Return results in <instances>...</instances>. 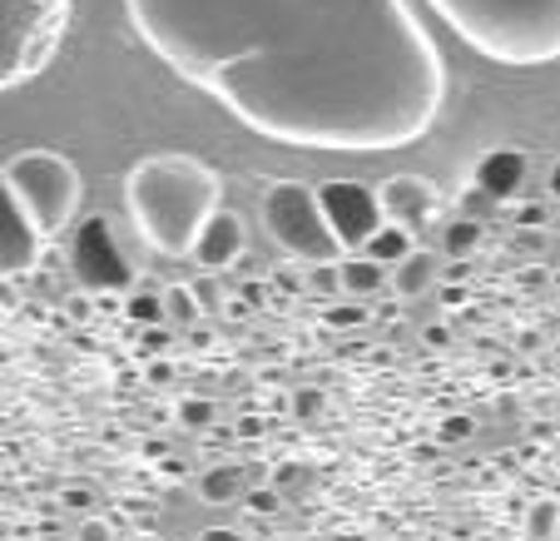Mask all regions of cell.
Masks as SVG:
<instances>
[{
    "mask_svg": "<svg viewBox=\"0 0 560 541\" xmlns=\"http://www.w3.org/2000/svg\"><path fill=\"white\" fill-rule=\"evenodd\" d=\"M125 15L184 85L288 149L387 154L446 105L412 0H125Z\"/></svg>",
    "mask_w": 560,
    "mask_h": 541,
    "instance_id": "6da1fadb",
    "label": "cell"
},
{
    "mask_svg": "<svg viewBox=\"0 0 560 541\" xmlns=\"http://www.w3.org/2000/svg\"><path fill=\"white\" fill-rule=\"evenodd\" d=\"M223 209V180L194 154H149L125 174V214L164 258H189L203 223Z\"/></svg>",
    "mask_w": 560,
    "mask_h": 541,
    "instance_id": "7a4b0ae2",
    "label": "cell"
},
{
    "mask_svg": "<svg viewBox=\"0 0 560 541\" xmlns=\"http://www.w3.org/2000/svg\"><path fill=\"white\" fill-rule=\"evenodd\" d=\"M466 50L506 70L560 60V0H427Z\"/></svg>",
    "mask_w": 560,
    "mask_h": 541,
    "instance_id": "3957f363",
    "label": "cell"
},
{
    "mask_svg": "<svg viewBox=\"0 0 560 541\" xmlns=\"http://www.w3.org/2000/svg\"><path fill=\"white\" fill-rule=\"evenodd\" d=\"M258 219H264V234L273 239V249L293 264H332V258L348 254L338 229L328 223L323 199H317V184L313 189L298 180L268 184L264 199H258Z\"/></svg>",
    "mask_w": 560,
    "mask_h": 541,
    "instance_id": "277c9868",
    "label": "cell"
},
{
    "mask_svg": "<svg viewBox=\"0 0 560 541\" xmlns=\"http://www.w3.org/2000/svg\"><path fill=\"white\" fill-rule=\"evenodd\" d=\"M74 0H0V85L15 90L50 65Z\"/></svg>",
    "mask_w": 560,
    "mask_h": 541,
    "instance_id": "5b68a950",
    "label": "cell"
},
{
    "mask_svg": "<svg viewBox=\"0 0 560 541\" xmlns=\"http://www.w3.org/2000/svg\"><path fill=\"white\" fill-rule=\"evenodd\" d=\"M0 184L25 204V214L45 229V239L70 229L74 214H80V170L65 154H55V149H21V154H11Z\"/></svg>",
    "mask_w": 560,
    "mask_h": 541,
    "instance_id": "8992f818",
    "label": "cell"
},
{
    "mask_svg": "<svg viewBox=\"0 0 560 541\" xmlns=\"http://www.w3.org/2000/svg\"><path fill=\"white\" fill-rule=\"evenodd\" d=\"M70 268L74 284L90 293H129L135 288V264H129L125 244H119L115 223L105 214H85L70 234Z\"/></svg>",
    "mask_w": 560,
    "mask_h": 541,
    "instance_id": "52a82bcc",
    "label": "cell"
},
{
    "mask_svg": "<svg viewBox=\"0 0 560 541\" xmlns=\"http://www.w3.org/2000/svg\"><path fill=\"white\" fill-rule=\"evenodd\" d=\"M317 199H323L328 223L338 229V239H342V249H348V254H362V249H368V239L377 234L382 223H387L382 199L368 189V184H358V180H323V184H317Z\"/></svg>",
    "mask_w": 560,
    "mask_h": 541,
    "instance_id": "ba28073f",
    "label": "cell"
},
{
    "mask_svg": "<svg viewBox=\"0 0 560 541\" xmlns=\"http://www.w3.org/2000/svg\"><path fill=\"white\" fill-rule=\"evenodd\" d=\"M377 199H382L387 223L412 229V234L432 229L436 214H442V189H436L427 174H387V180L377 184Z\"/></svg>",
    "mask_w": 560,
    "mask_h": 541,
    "instance_id": "9c48e42d",
    "label": "cell"
},
{
    "mask_svg": "<svg viewBox=\"0 0 560 541\" xmlns=\"http://www.w3.org/2000/svg\"><path fill=\"white\" fill-rule=\"evenodd\" d=\"M40 249H45V229L25 214V204L0 184V268H5V278L31 274V268L40 264Z\"/></svg>",
    "mask_w": 560,
    "mask_h": 541,
    "instance_id": "30bf717a",
    "label": "cell"
},
{
    "mask_svg": "<svg viewBox=\"0 0 560 541\" xmlns=\"http://www.w3.org/2000/svg\"><path fill=\"white\" fill-rule=\"evenodd\" d=\"M244 254H248V223H244V214L219 209L209 223H203V234H199V244H194L189 258L203 268V274H223V268H233Z\"/></svg>",
    "mask_w": 560,
    "mask_h": 541,
    "instance_id": "8fae6325",
    "label": "cell"
},
{
    "mask_svg": "<svg viewBox=\"0 0 560 541\" xmlns=\"http://www.w3.org/2000/svg\"><path fill=\"white\" fill-rule=\"evenodd\" d=\"M526 174H530V160L521 149H487L471 170V184L487 194V199H516Z\"/></svg>",
    "mask_w": 560,
    "mask_h": 541,
    "instance_id": "7c38bea8",
    "label": "cell"
},
{
    "mask_svg": "<svg viewBox=\"0 0 560 541\" xmlns=\"http://www.w3.org/2000/svg\"><path fill=\"white\" fill-rule=\"evenodd\" d=\"M342 264V293L348 298H372L392 284V268L377 264L372 254H352V258H338Z\"/></svg>",
    "mask_w": 560,
    "mask_h": 541,
    "instance_id": "4fadbf2b",
    "label": "cell"
},
{
    "mask_svg": "<svg viewBox=\"0 0 560 541\" xmlns=\"http://www.w3.org/2000/svg\"><path fill=\"white\" fill-rule=\"evenodd\" d=\"M436 284V258L427 249H412L402 264H392V293L397 298H422Z\"/></svg>",
    "mask_w": 560,
    "mask_h": 541,
    "instance_id": "5bb4252c",
    "label": "cell"
},
{
    "mask_svg": "<svg viewBox=\"0 0 560 541\" xmlns=\"http://www.w3.org/2000/svg\"><path fill=\"white\" fill-rule=\"evenodd\" d=\"M194 492H199L209 507H229L233 497H244V472L229 468V462H223V468H209L199 482H194Z\"/></svg>",
    "mask_w": 560,
    "mask_h": 541,
    "instance_id": "9a60e30c",
    "label": "cell"
},
{
    "mask_svg": "<svg viewBox=\"0 0 560 541\" xmlns=\"http://www.w3.org/2000/svg\"><path fill=\"white\" fill-rule=\"evenodd\" d=\"M412 239H417L412 229H397V223H382L377 234L368 239V249H362V254H372V258H377V264H387V268H392V264H402V258L417 249Z\"/></svg>",
    "mask_w": 560,
    "mask_h": 541,
    "instance_id": "2e32d148",
    "label": "cell"
},
{
    "mask_svg": "<svg viewBox=\"0 0 560 541\" xmlns=\"http://www.w3.org/2000/svg\"><path fill=\"white\" fill-rule=\"evenodd\" d=\"M125 313H129V323H139V329H159V323L170 319V308H164V293H154V288H129Z\"/></svg>",
    "mask_w": 560,
    "mask_h": 541,
    "instance_id": "e0dca14e",
    "label": "cell"
},
{
    "mask_svg": "<svg viewBox=\"0 0 560 541\" xmlns=\"http://www.w3.org/2000/svg\"><path fill=\"white\" fill-rule=\"evenodd\" d=\"M164 308H170V323H174V329H194V319L203 313V303H199V293H194V284L164 288Z\"/></svg>",
    "mask_w": 560,
    "mask_h": 541,
    "instance_id": "ac0fdd59",
    "label": "cell"
},
{
    "mask_svg": "<svg viewBox=\"0 0 560 541\" xmlns=\"http://www.w3.org/2000/svg\"><path fill=\"white\" fill-rule=\"evenodd\" d=\"M442 244H446V254L452 258L476 254V244H481V223L476 219H452L446 223V234H442Z\"/></svg>",
    "mask_w": 560,
    "mask_h": 541,
    "instance_id": "d6986e66",
    "label": "cell"
},
{
    "mask_svg": "<svg viewBox=\"0 0 560 541\" xmlns=\"http://www.w3.org/2000/svg\"><path fill=\"white\" fill-rule=\"evenodd\" d=\"M174 417H179V427H209L213 423V403H203V398H179Z\"/></svg>",
    "mask_w": 560,
    "mask_h": 541,
    "instance_id": "ffe728a7",
    "label": "cell"
},
{
    "mask_svg": "<svg viewBox=\"0 0 560 541\" xmlns=\"http://www.w3.org/2000/svg\"><path fill=\"white\" fill-rule=\"evenodd\" d=\"M313 274H307V288H317V293H342V264L332 258V264H307Z\"/></svg>",
    "mask_w": 560,
    "mask_h": 541,
    "instance_id": "44dd1931",
    "label": "cell"
},
{
    "mask_svg": "<svg viewBox=\"0 0 560 541\" xmlns=\"http://www.w3.org/2000/svg\"><path fill=\"white\" fill-rule=\"evenodd\" d=\"M194 293H199L203 313H219V308H229V293H223L219 274H203V278H194Z\"/></svg>",
    "mask_w": 560,
    "mask_h": 541,
    "instance_id": "7402d4cb",
    "label": "cell"
},
{
    "mask_svg": "<svg viewBox=\"0 0 560 541\" xmlns=\"http://www.w3.org/2000/svg\"><path fill=\"white\" fill-rule=\"evenodd\" d=\"M323 323H328V329H358V323H368V308H358V303H328V308H323Z\"/></svg>",
    "mask_w": 560,
    "mask_h": 541,
    "instance_id": "603a6c76",
    "label": "cell"
},
{
    "mask_svg": "<svg viewBox=\"0 0 560 541\" xmlns=\"http://www.w3.org/2000/svg\"><path fill=\"white\" fill-rule=\"evenodd\" d=\"M556 521H560V502H536L530 507V537H556Z\"/></svg>",
    "mask_w": 560,
    "mask_h": 541,
    "instance_id": "cb8c5ba5",
    "label": "cell"
},
{
    "mask_svg": "<svg viewBox=\"0 0 560 541\" xmlns=\"http://www.w3.org/2000/svg\"><path fill=\"white\" fill-rule=\"evenodd\" d=\"M268 482H273L278 492H303L307 487V468H303V462H278Z\"/></svg>",
    "mask_w": 560,
    "mask_h": 541,
    "instance_id": "d4e9b609",
    "label": "cell"
},
{
    "mask_svg": "<svg viewBox=\"0 0 560 541\" xmlns=\"http://www.w3.org/2000/svg\"><path fill=\"white\" fill-rule=\"evenodd\" d=\"M278 507H283V492H278L273 482H268V487H254V492H248V511H254V517H273Z\"/></svg>",
    "mask_w": 560,
    "mask_h": 541,
    "instance_id": "484cf974",
    "label": "cell"
},
{
    "mask_svg": "<svg viewBox=\"0 0 560 541\" xmlns=\"http://www.w3.org/2000/svg\"><path fill=\"white\" fill-rule=\"evenodd\" d=\"M471 433H476V423H471V417H462V413L446 417V423L436 427V437H442V442H466Z\"/></svg>",
    "mask_w": 560,
    "mask_h": 541,
    "instance_id": "4316f807",
    "label": "cell"
},
{
    "mask_svg": "<svg viewBox=\"0 0 560 541\" xmlns=\"http://www.w3.org/2000/svg\"><path fill=\"white\" fill-rule=\"evenodd\" d=\"M74 541H115V527H109L105 517H90L85 527L74 531Z\"/></svg>",
    "mask_w": 560,
    "mask_h": 541,
    "instance_id": "83f0119b",
    "label": "cell"
},
{
    "mask_svg": "<svg viewBox=\"0 0 560 541\" xmlns=\"http://www.w3.org/2000/svg\"><path fill=\"white\" fill-rule=\"evenodd\" d=\"M293 413H298V417H313V413H323V393H313V388H303V393L293 398Z\"/></svg>",
    "mask_w": 560,
    "mask_h": 541,
    "instance_id": "f1b7e54d",
    "label": "cell"
},
{
    "mask_svg": "<svg viewBox=\"0 0 560 541\" xmlns=\"http://www.w3.org/2000/svg\"><path fill=\"white\" fill-rule=\"evenodd\" d=\"M273 284L283 288V293H303V274H298V268H273Z\"/></svg>",
    "mask_w": 560,
    "mask_h": 541,
    "instance_id": "f546056e",
    "label": "cell"
},
{
    "mask_svg": "<svg viewBox=\"0 0 560 541\" xmlns=\"http://www.w3.org/2000/svg\"><path fill=\"white\" fill-rule=\"evenodd\" d=\"M199 541H244V531H233V527H209Z\"/></svg>",
    "mask_w": 560,
    "mask_h": 541,
    "instance_id": "4dcf8cb0",
    "label": "cell"
},
{
    "mask_svg": "<svg viewBox=\"0 0 560 541\" xmlns=\"http://www.w3.org/2000/svg\"><path fill=\"white\" fill-rule=\"evenodd\" d=\"M60 502H65V507H80V511H85V507H90V492L70 487V492H60Z\"/></svg>",
    "mask_w": 560,
    "mask_h": 541,
    "instance_id": "1f68e13d",
    "label": "cell"
},
{
    "mask_svg": "<svg viewBox=\"0 0 560 541\" xmlns=\"http://www.w3.org/2000/svg\"><path fill=\"white\" fill-rule=\"evenodd\" d=\"M546 189H550V199H560V160H550V174H546Z\"/></svg>",
    "mask_w": 560,
    "mask_h": 541,
    "instance_id": "d6a6232c",
    "label": "cell"
},
{
    "mask_svg": "<svg viewBox=\"0 0 560 541\" xmlns=\"http://www.w3.org/2000/svg\"><path fill=\"white\" fill-rule=\"evenodd\" d=\"M516 219H521V223H546V209H536V204H530V209H521Z\"/></svg>",
    "mask_w": 560,
    "mask_h": 541,
    "instance_id": "836d02e7",
    "label": "cell"
},
{
    "mask_svg": "<svg viewBox=\"0 0 560 541\" xmlns=\"http://www.w3.org/2000/svg\"><path fill=\"white\" fill-rule=\"evenodd\" d=\"M144 343H149V348H154V353H159V348H170V333H159V329H149V338H144Z\"/></svg>",
    "mask_w": 560,
    "mask_h": 541,
    "instance_id": "e575fe53",
    "label": "cell"
},
{
    "mask_svg": "<svg viewBox=\"0 0 560 541\" xmlns=\"http://www.w3.org/2000/svg\"><path fill=\"white\" fill-rule=\"evenodd\" d=\"M244 298H248V303H264L268 293H264V284H248V288H244Z\"/></svg>",
    "mask_w": 560,
    "mask_h": 541,
    "instance_id": "d590c367",
    "label": "cell"
},
{
    "mask_svg": "<svg viewBox=\"0 0 560 541\" xmlns=\"http://www.w3.org/2000/svg\"><path fill=\"white\" fill-rule=\"evenodd\" d=\"M550 541H560V521H556V537H550Z\"/></svg>",
    "mask_w": 560,
    "mask_h": 541,
    "instance_id": "8d00e7d4",
    "label": "cell"
},
{
    "mask_svg": "<svg viewBox=\"0 0 560 541\" xmlns=\"http://www.w3.org/2000/svg\"><path fill=\"white\" fill-rule=\"evenodd\" d=\"M516 541H536V537H516Z\"/></svg>",
    "mask_w": 560,
    "mask_h": 541,
    "instance_id": "74e56055",
    "label": "cell"
}]
</instances>
